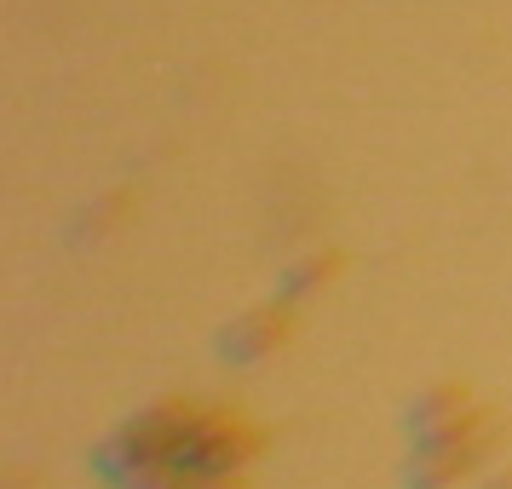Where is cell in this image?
<instances>
[{"instance_id":"obj_2","label":"cell","mask_w":512,"mask_h":489,"mask_svg":"<svg viewBox=\"0 0 512 489\" xmlns=\"http://www.w3.org/2000/svg\"><path fill=\"white\" fill-rule=\"evenodd\" d=\"M288 334H294V311H288V305H259V311H248V317L225 334V351L242 357V363H254L265 351H277Z\"/></svg>"},{"instance_id":"obj_3","label":"cell","mask_w":512,"mask_h":489,"mask_svg":"<svg viewBox=\"0 0 512 489\" xmlns=\"http://www.w3.org/2000/svg\"><path fill=\"white\" fill-rule=\"evenodd\" d=\"M438 449V461H420L415 466V484L420 489H443V484H455L466 466H478V455L489 449V438H484V426H472V432H455V438H432Z\"/></svg>"},{"instance_id":"obj_1","label":"cell","mask_w":512,"mask_h":489,"mask_svg":"<svg viewBox=\"0 0 512 489\" xmlns=\"http://www.w3.org/2000/svg\"><path fill=\"white\" fill-rule=\"evenodd\" d=\"M265 449V432L242 409H219V403H156L150 415H139L133 426H121V438L104 449L110 472H236Z\"/></svg>"},{"instance_id":"obj_4","label":"cell","mask_w":512,"mask_h":489,"mask_svg":"<svg viewBox=\"0 0 512 489\" xmlns=\"http://www.w3.org/2000/svg\"><path fill=\"white\" fill-rule=\"evenodd\" d=\"M144 489H242V478H236V472L185 466V472H156V478H144Z\"/></svg>"}]
</instances>
